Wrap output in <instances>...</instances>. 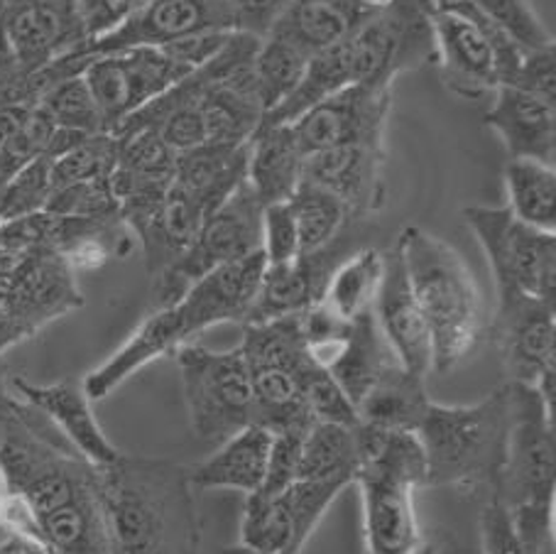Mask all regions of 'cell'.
Returning a JSON list of instances; mask_svg holds the SVG:
<instances>
[{
  "label": "cell",
  "instance_id": "11a10c76",
  "mask_svg": "<svg viewBox=\"0 0 556 554\" xmlns=\"http://www.w3.org/2000/svg\"><path fill=\"white\" fill-rule=\"evenodd\" d=\"M11 395H13V390H11V386H8L5 366H3V361H0V415H3V407L8 400H11Z\"/></svg>",
  "mask_w": 556,
  "mask_h": 554
},
{
  "label": "cell",
  "instance_id": "db71d44e",
  "mask_svg": "<svg viewBox=\"0 0 556 554\" xmlns=\"http://www.w3.org/2000/svg\"><path fill=\"white\" fill-rule=\"evenodd\" d=\"M33 109V106H30ZM27 113V109L23 106H13V109H0V148L8 140V136L15 130L17 123L23 121V116Z\"/></svg>",
  "mask_w": 556,
  "mask_h": 554
},
{
  "label": "cell",
  "instance_id": "ffe728a7",
  "mask_svg": "<svg viewBox=\"0 0 556 554\" xmlns=\"http://www.w3.org/2000/svg\"><path fill=\"white\" fill-rule=\"evenodd\" d=\"M382 255H386V267H382V280L376 302H372V314L402 366L427 378L431 374V337L427 319L412 294L397 248Z\"/></svg>",
  "mask_w": 556,
  "mask_h": 554
},
{
  "label": "cell",
  "instance_id": "4dcf8cb0",
  "mask_svg": "<svg viewBox=\"0 0 556 554\" xmlns=\"http://www.w3.org/2000/svg\"><path fill=\"white\" fill-rule=\"evenodd\" d=\"M361 466L358 425L346 427L337 423H314L304 435L300 476L306 481H341L356 483Z\"/></svg>",
  "mask_w": 556,
  "mask_h": 554
},
{
  "label": "cell",
  "instance_id": "6da1fadb",
  "mask_svg": "<svg viewBox=\"0 0 556 554\" xmlns=\"http://www.w3.org/2000/svg\"><path fill=\"white\" fill-rule=\"evenodd\" d=\"M0 471L54 554H113L96 466L17 395L0 415Z\"/></svg>",
  "mask_w": 556,
  "mask_h": 554
},
{
  "label": "cell",
  "instance_id": "ba28073f",
  "mask_svg": "<svg viewBox=\"0 0 556 554\" xmlns=\"http://www.w3.org/2000/svg\"><path fill=\"white\" fill-rule=\"evenodd\" d=\"M261 218L263 204L245 179L216 212L204 218L194 243L187 248L185 255L152 280L155 310L177 304L191 285L214 267L261 251Z\"/></svg>",
  "mask_w": 556,
  "mask_h": 554
},
{
  "label": "cell",
  "instance_id": "f6af8a7d",
  "mask_svg": "<svg viewBox=\"0 0 556 554\" xmlns=\"http://www.w3.org/2000/svg\"><path fill=\"white\" fill-rule=\"evenodd\" d=\"M261 238V251L267 265L290 263L300 255V234H296L290 202L263 206Z\"/></svg>",
  "mask_w": 556,
  "mask_h": 554
},
{
  "label": "cell",
  "instance_id": "2e32d148",
  "mask_svg": "<svg viewBox=\"0 0 556 554\" xmlns=\"http://www.w3.org/2000/svg\"><path fill=\"white\" fill-rule=\"evenodd\" d=\"M431 23L437 64L446 89L462 99H483L493 93L501 86L495 54L483 15L471 5V0L437 8Z\"/></svg>",
  "mask_w": 556,
  "mask_h": 554
},
{
  "label": "cell",
  "instance_id": "277c9868",
  "mask_svg": "<svg viewBox=\"0 0 556 554\" xmlns=\"http://www.w3.org/2000/svg\"><path fill=\"white\" fill-rule=\"evenodd\" d=\"M507 383L510 429L493 499L505 505L527 554H544L554 538L556 415L536 388Z\"/></svg>",
  "mask_w": 556,
  "mask_h": 554
},
{
  "label": "cell",
  "instance_id": "9a60e30c",
  "mask_svg": "<svg viewBox=\"0 0 556 554\" xmlns=\"http://www.w3.org/2000/svg\"><path fill=\"white\" fill-rule=\"evenodd\" d=\"M0 33L27 72L76 54L89 42L79 0H0Z\"/></svg>",
  "mask_w": 556,
  "mask_h": 554
},
{
  "label": "cell",
  "instance_id": "83f0119b",
  "mask_svg": "<svg viewBox=\"0 0 556 554\" xmlns=\"http://www.w3.org/2000/svg\"><path fill=\"white\" fill-rule=\"evenodd\" d=\"M204 218L206 214L197 202H191L179 189L169 187L155 212L130 228V234H136L140 241L152 280L185 255L187 248L194 243Z\"/></svg>",
  "mask_w": 556,
  "mask_h": 554
},
{
  "label": "cell",
  "instance_id": "4fadbf2b",
  "mask_svg": "<svg viewBox=\"0 0 556 554\" xmlns=\"http://www.w3.org/2000/svg\"><path fill=\"white\" fill-rule=\"evenodd\" d=\"M497 290L491 339L510 383L536 388L556 376V302L520 290Z\"/></svg>",
  "mask_w": 556,
  "mask_h": 554
},
{
  "label": "cell",
  "instance_id": "836d02e7",
  "mask_svg": "<svg viewBox=\"0 0 556 554\" xmlns=\"http://www.w3.org/2000/svg\"><path fill=\"white\" fill-rule=\"evenodd\" d=\"M309 60L312 56L290 40H282L277 35L263 37L253 60V72L265 116L296 91V86L304 79Z\"/></svg>",
  "mask_w": 556,
  "mask_h": 554
},
{
  "label": "cell",
  "instance_id": "d4e9b609",
  "mask_svg": "<svg viewBox=\"0 0 556 554\" xmlns=\"http://www.w3.org/2000/svg\"><path fill=\"white\" fill-rule=\"evenodd\" d=\"M273 435L261 425H251L226 439L204 462L189 466V479L194 489L214 491L228 489L241 493L261 491L265 481L267 456H270Z\"/></svg>",
  "mask_w": 556,
  "mask_h": 554
},
{
  "label": "cell",
  "instance_id": "bcb514c9",
  "mask_svg": "<svg viewBox=\"0 0 556 554\" xmlns=\"http://www.w3.org/2000/svg\"><path fill=\"white\" fill-rule=\"evenodd\" d=\"M309 432V429H306ZM306 432H280L273 435L270 456H267L265 481L261 486L263 495H280L285 489L296 481L300 476V456H302V442Z\"/></svg>",
  "mask_w": 556,
  "mask_h": 554
},
{
  "label": "cell",
  "instance_id": "9f6ffc18",
  "mask_svg": "<svg viewBox=\"0 0 556 554\" xmlns=\"http://www.w3.org/2000/svg\"><path fill=\"white\" fill-rule=\"evenodd\" d=\"M392 3H395V0H358V5H361L366 13L386 11V8H390Z\"/></svg>",
  "mask_w": 556,
  "mask_h": 554
},
{
  "label": "cell",
  "instance_id": "c3c4849f",
  "mask_svg": "<svg viewBox=\"0 0 556 554\" xmlns=\"http://www.w3.org/2000/svg\"><path fill=\"white\" fill-rule=\"evenodd\" d=\"M481 542L483 554H527L520 534H517L513 525L510 513L493 495L481 513Z\"/></svg>",
  "mask_w": 556,
  "mask_h": 554
},
{
  "label": "cell",
  "instance_id": "d6986e66",
  "mask_svg": "<svg viewBox=\"0 0 556 554\" xmlns=\"http://www.w3.org/2000/svg\"><path fill=\"white\" fill-rule=\"evenodd\" d=\"M8 386L13 395L50 419L93 466H109L121 456V449L105 437L96 419L93 400L86 395L79 380L64 378L56 383H33L23 376H11Z\"/></svg>",
  "mask_w": 556,
  "mask_h": 554
},
{
  "label": "cell",
  "instance_id": "52a82bcc",
  "mask_svg": "<svg viewBox=\"0 0 556 554\" xmlns=\"http://www.w3.org/2000/svg\"><path fill=\"white\" fill-rule=\"evenodd\" d=\"M181 390L194 435L211 444L255 423V393L241 349L214 351L199 343L177 349Z\"/></svg>",
  "mask_w": 556,
  "mask_h": 554
},
{
  "label": "cell",
  "instance_id": "7c38bea8",
  "mask_svg": "<svg viewBox=\"0 0 556 554\" xmlns=\"http://www.w3.org/2000/svg\"><path fill=\"white\" fill-rule=\"evenodd\" d=\"M390 109L392 84H356L302 113L290 123V130L304 155L341 146L386 148Z\"/></svg>",
  "mask_w": 556,
  "mask_h": 554
},
{
  "label": "cell",
  "instance_id": "8992f818",
  "mask_svg": "<svg viewBox=\"0 0 556 554\" xmlns=\"http://www.w3.org/2000/svg\"><path fill=\"white\" fill-rule=\"evenodd\" d=\"M363 528L368 554H412L421 532L415 491L427 486V458L415 432L358 425Z\"/></svg>",
  "mask_w": 556,
  "mask_h": 554
},
{
  "label": "cell",
  "instance_id": "f35d334b",
  "mask_svg": "<svg viewBox=\"0 0 556 554\" xmlns=\"http://www.w3.org/2000/svg\"><path fill=\"white\" fill-rule=\"evenodd\" d=\"M349 486L341 481H306L296 479L290 489H285L277 499L282 501L287 515L292 522V540L296 554H302L304 544L309 542L316 525L321 522L326 511L331 508V503L339 499L341 491H346Z\"/></svg>",
  "mask_w": 556,
  "mask_h": 554
},
{
  "label": "cell",
  "instance_id": "603a6c76",
  "mask_svg": "<svg viewBox=\"0 0 556 554\" xmlns=\"http://www.w3.org/2000/svg\"><path fill=\"white\" fill-rule=\"evenodd\" d=\"M485 126L501 136L510 158H532L554 165L556 103L503 84L493 91Z\"/></svg>",
  "mask_w": 556,
  "mask_h": 554
},
{
  "label": "cell",
  "instance_id": "3957f363",
  "mask_svg": "<svg viewBox=\"0 0 556 554\" xmlns=\"http://www.w3.org/2000/svg\"><path fill=\"white\" fill-rule=\"evenodd\" d=\"M395 248L427 319L431 370L448 374L478 347L485 329L476 277L456 248L419 226L402 228Z\"/></svg>",
  "mask_w": 556,
  "mask_h": 554
},
{
  "label": "cell",
  "instance_id": "d6a6232c",
  "mask_svg": "<svg viewBox=\"0 0 556 554\" xmlns=\"http://www.w3.org/2000/svg\"><path fill=\"white\" fill-rule=\"evenodd\" d=\"M382 267H386V255L376 248H361L353 255L343 257L326 282L321 304L341 322H351L358 314L372 310L382 280Z\"/></svg>",
  "mask_w": 556,
  "mask_h": 554
},
{
  "label": "cell",
  "instance_id": "cb8c5ba5",
  "mask_svg": "<svg viewBox=\"0 0 556 554\" xmlns=\"http://www.w3.org/2000/svg\"><path fill=\"white\" fill-rule=\"evenodd\" d=\"M395 366H402V363L382 337L372 310L358 314L346 324L337 353L326 363L329 374L353 405H358L363 395Z\"/></svg>",
  "mask_w": 556,
  "mask_h": 554
},
{
  "label": "cell",
  "instance_id": "74e56055",
  "mask_svg": "<svg viewBox=\"0 0 556 554\" xmlns=\"http://www.w3.org/2000/svg\"><path fill=\"white\" fill-rule=\"evenodd\" d=\"M116 165L118 138L113 133H96V136H86L66 155L52 160V185L56 189L76 185V181L109 179Z\"/></svg>",
  "mask_w": 556,
  "mask_h": 554
},
{
  "label": "cell",
  "instance_id": "ee69618b",
  "mask_svg": "<svg viewBox=\"0 0 556 554\" xmlns=\"http://www.w3.org/2000/svg\"><path fill=\"white\" fill-rule=\"evenodd\" d=\"M109 179L76 181V185L56 187L45 212L79 218H121L118 199L113 197Z\"/></svg>",
  "mask_w": 556,
  "mask_h": 554
},
{
  "label": "cell",
  "instance_id": "f546056e",
  "mask_svg": "<svg viewBox=\"0 0 556 554\" xmlns=\"http://www.w3.org/2000/svg\"><path fill=\"white\" fill-rule=\"evenodd\" d=\"M366 15L358 0H292L270 35L314 56L341 42Z\"/></svg>",
  "mask_w": 556,
  "mask_h": 554
},
{
  "label": "cell",
  "instance_id": "8fae6325",
  "mask_svg": "<svg viewBox=\"0 0 556 554\" xmlns=\"http://www.w3.org/2000/svg\"><path fill=\"white\" fill-rule=\"evenodd\" d=\"M187 74L191 72L160 47H132L93 56L81 72L109 133H116L123 121L169 91Z\"/></svg>",
  "mask_w": 556,
  "mask_h": 554
},
{
  "label": "cell",
  "instance_id": "f1b7e54d",
  "mask_svg": "<svg viewBox=\"0 0 556 554\" xmlns=\"http://www.w3.org/2000/svg\"><path fill=\"white\" fill-rule=\"evenodd\" d=\"M425 380L405 366L390 368L356 405L361 425L386 432H417L431 405Z\"/></svg>",
  "mask_w": 556,
  "mask_h": 554
},
{
  "label": "cell",
  "instance_id": "f5cc1de1",
  "mask_svg": "<svg viewBox=\"0 0 556 554\" xmlns=\"http://www.w3.org/2000/svg\"><path fill=\"white\" fill-rule=\"evenodd\" d=\"M412 554H462V552H458L452 534L429 532V534H421Z\"/></svg>",
  "mask_w": 556,
  "mask_h": 554
},
{
  "label": "cell",
  "instance_id": "e575fe53",
  "mask_svg": "<svg viewBox=\"0 0 556 554\" xmlns=\"http://www.w3.org/2000/svg\"><path fill=\"white\" fill-rule=\"evenodd\" d=\"M296 234H300V255L316 253L337 243L343 228L351 224L346 206L326 189L304 181L290 199Z\"/></svg>",
  "mask_w": 556,
  "mask_h": 554
},
{
  "label": "cell",
  "instance_id": "4316f807",
  "mask_svg": "<svg viewBox=\"0 0 556 554\" xmlns=\"http://www.w3.org/2000/svg\"><path fill=\"white\" fill-rule=\"evenodd\" d=\"M304 160L290 126L257 128L248 142L245 179L263 206L290 202L304 179Z\"/></svg>",
  "mask_w": 556,
  "mask_h": 554
},
{
  "label": "cell",
  "instance_id": "ab89813d",
  "mask_svg": "<svg viewBox=\"0 0 556 554\" xmlns=\"http://www.w3.org/2000/svg\"><path fill=\"white\" fill-rule=\"evenodd\" d=\"M471 5L525 52L554 42L552 33L534 13L530 0H471Z\"/></svg>",
  "mask_w": 556,
  "mask_h": 554
},
{
  "label": "cell",
  "instance_id": "7dc6e473",
  "mask_svg": "<svg viewBox=\"0 0 556 554\" xmlns=\"http://www.w3.org/2000/svg\"><path fill=\"white\" fill-rule=\"evenodd\" d=\"M532 97H540L544 101L556 103V50L554 42L540 47V50L525 52L520 70H517L513 84Z\"/></svg>",
  "mask_w": 556,
  "mask_h": 554
},
{
  "label": "cell",
  "instance_id": "e0dca14e",
  "mask_svg": "<svg viewBox=\"0 0 556 554\" xmlns=\"http://www.w3.org/2000/svg\"><path fill=\"white\" fill-rule=\"evenodd\" d=\"M386 148L341 146L306 155L304 181L326 189L346 206L351 222H363L386 206Z\"/></svg>",
  "mask_w": 556,
  "mask_h": 554
},
{
  "label": "cell",
  "instance_id": "f907efd6",
  "mask_svg": "<svg viewBox=\"0 0 556 554\" xmlns=\"http://www.w3.org/2000/svg\"><path fill=\"white\" fill-rule=\"evenodd\" d=\"M292 0H231L236 30L253 35V37H267L280 21L282 13L290 8Z\"/></svg>",
  "mask_w": 556,
  "mask_h": 554
},
{
  "label": "cell",
  "instance_id": "8d00e7d4",
  "mask_svg": "<svg viewBox=\"0 0 556 554\" xmlns=\"http://www.w3.org/2000/svg\"><path fill=\"white\" fill-rule=\"evenodd\" d=\"M37 106L52 118L56 128L86 133V136L109 133L105 130L101 111L96 106L89 86H86L81 74L64 76V79L52 84Z\"/></svg>",
  "mask_w": 556,
  "mask_h": 554
},
{
  "label": "cell",
  "instance_id": "7a4b0ae2",
  "mask_svg": "<svg viewBox=\"0 0 556 554\" xmlns=\"http://www.w3.org/2000/svg\"><path fill=\"white\" fill-rule=\"evenodd\" d=\"M96 479L113 554H201L189 466L121 454Z\"/></svg>",
  "mask_w": 556,
  "mask_h": 554
},
{
  "label": "cell",
  "instance_id": "60d3db41",
  "mask_svg": "<svg viewBox=\"0 0 556 554\" xmlns=\"http://www.w3.org/2000/svg\"><path fill=\"white\" fill-rule=\"evenodd\" d=\"M52 160L37 158L0 189V222L45 212L52 197Z\"/></svg>",
  "mask_w": 556,
  "mask_h": 554
},
{
  "label": "cell",
  "instance_id": "680465c9",
  "mask_svg": "<svg viewBox=\"0 0 556 554\" xmlns=\"http://www.w3.org/2000/svg\"><path fill=\"white\" fill-rule=\"evenodd\" d=\"M454 3H464V0H434L437 8H444V5H454Z\"/></svg>",
  "mask_w": 556,
  "mask_h": 554
},
{
  "label": "cell",
  "instance_id": "1f68e13d",
  "mask_svg": "<svg viewBox=\"0 0 556 554\" xmlns=\"http://www.w3.org/2000/svg\"><path fill=\"white\" fill-rule=\"evenodd\" d=\"M507 209L540 231H556V169L549 162L510 158L505 165Z\"/></svg>",
  "mask_w": 556,
  "mask_h": 554
},
{
  "label": "cell",
  "instance_id": "5b68a950",
  "mask_svg": "<svg viewBox=\"0 0 556 554\" xmlns=\"http://www.w3.org/2000/svg\"><path fill=\"white\" fill-rule=\"evenodd\" d=\"M507 429V383L473 405H439L431 400L415 432L427 458V486L493 495L505 462Z\"/></svg>",
  "mask_w": 556,
  "mask_h": 554
},
{
  "label": "cell",
  "instance_id": "b9f144b4",
  "mask_svg": "<svg viewBox=\"0 0 556 554\" xmlns=\"http://www.w3.org/2000/svg\"><path fill=\"white\" fill-rule=\"evenodd\" d=\"M52 118L40 106L27 109L23 121L0 148V189L11 181L17 172L30 165L33 160L42 158L54 133Z\"/></svg>",
  "mask_w": 556,
  "mask_h": 554
},
{
  "label": "cell",
  "instance_id": "ac0fdd59",
  "mask_svg": "<svg viewBox=\"0 0 556 554\" xmlns=\"http://www.w3.org/2000/svg\"><path fill=\"white\" fill-rule=\"evenodd\" d=\"M265 267L267 261L263 251H255L199 277L177 302L187 339L191 341L216 324H245L261 290Z\"/></svg>",
  "mask_w": 556,
  "mask_h": 554
},
{
  "label": "cell",
  "instance_id": "30bf717a",
  "mask_svg": "<svg viewBox=\"0 0 556 554\" xmlns=\"http://www.w3.org/2000/svg\"><path fill=\"white\" fill-rule=\"evenodd\" d=\"M81 307L76 273L60 255L37 251L15 257L0 298V356Z\"/></svg>",
  "mask_w": 556,
  "mask_h": 554
},
{
  "label": "cell",
  "instance_id": "5bb4252c",
  "mask_svg": "<svg viewBox=\"0 0 556 554\" xmlns=\"http://www.w3.org/2000/svg\"><path fill=\"white\" fill-rule=\"evenodd\" d=\"M206 30H236L231 0H150L113 30L86 42L74 56L89 62L132 47H165Z\"/></svg>",
  "mask_w": 556,
  "mask_h": 554
},
{
  "label": "cell",
  "instance_id": "44dd1931",
  "mask_svg": "<svg viewBox=\"0 0 556 554\" xmlns=\"http://www.w3.org/2000/svg\"><path fill=\"white\" fill-rule=\"evenodd\" d=\"M341 243L339 238L324 251L302 253L290 263L267 265L245 324L292 317V314H302L319 304L333 267L343 261Z\"/></svg>",
  "mask_w": 556,
  "mask_h": 554
},
{
  "label": "cell",
  "instance_id": "681fc988",
  "mask_svg": "<svg viewBox=\"0 0 556 554\" xmlns=\"http://www.w3.org/2000/svg\"><path fill=\"white\" fill-rule=\"evenodd\" d=\"M236 30H206V33H197L189 35L185 40L169 42L165 47H160L162 52L169 54L177 64L185 66L189 72H197L201 66L208 64L214 56L224 50L231 40Z\"/></svg>",
  "mask_w": 556,
  "mask_h": 554
},
{
  "label": "cell",
  "instance_id": "484cf974",
  "mask_svg": "<svg viewBox=\"0 0 556 554\" xmlns=\"http://www.w3.org/2000/svg\"><path fill=\"white\" fill-rule=\"evenodd\" d=\"M245 172L248 146H201L177 155L172 187L208 216L243 185Z\"/></svg>",
  "mask_w": 556,
  "mask_h": 554
},
{
  "label": "cell",
  "instance_id": "6f0895ef",
  "mask_svg": "<svg viewBox=\"0 0 556 554\" xmlns=\"http://www.w3.org/2000/svg\"><path fill=\"white\" fill-rule=\"evenodd\" d=\"M218 554H263V552L251 550V547H245V544L238 542V544H228V547H224Z\"/></svg>",
  "mask_w": 556,
  "mask_h": 554
},
{
  "label": "cell",
  "instance_id": "816d5d0a",
  "mask_svg": "<svg viewBox=\"0 0 556 554\" xmlns=\"http://www.w3.org/2000/svg\"><path fill=\"white\" fill-rule=\"evenodd\" d=\"M0 554H54L40 534L8 528L0 522Z\"/></svg>",
  "mask_w": 556,
  "mask_h": 554
},
{
  "label": "cell",
  "instance_id": "d590c367",
  "mask_svg": "<svg viewBox=\"0 0 556 554\" xmlns=\"http://www.w3.org/2000/svg\"><path fill=\"white\" fill-rule=\"evenodd\" d=\"M241 544L263 554H296L290 515H287L285 505L277 495H245Z\"/></svg>",
  "mask_w": 556,
  "mask_h": 554
},
{
  "label": "cell",
  "instance_id": "9c48e42d",
  "mask_svg": "<svg viewBox=\"0 0 556 554\" xmlns=\"http://www.w3.org/2000/svg\"><path fill=\"white\" fill-rule=\"evenodd\" d=\"M464 222L491 263L495 288L556 302V234L527 226L507 206H466Z\"/></svg>",
  "mask_w": 556,
  "mask_h": 554
},
{
  "label": "cell",
  "instance_id": "7402d4cb",
  "mask_svg": "<svg viewBox=\"0 0 556 554\" xmlns=\"http://www.w3.org/2000/svg\"><path fill=\"white\" fill-rule=\"evenodd\" d=\"M185 343H189V339L177 304L155 310L150 317L140 322V327L130 333L128 341L109 361H103L99 368H93L81 380L86 395L91 400L109 398L130 376H136L138 370L162 356H175L177 349L185 347Z\"/></svg>",
  "mask_w": 556,
  "mask_h": 554
},
{
  "label": "cell",
  "instance_id": "7bdbcfd3",
  "mask_svg": "<svg viewBox=\"0 0 556 554\" xmlns=\"http://www.w3.org/2000/svg\"><path fill=\"white\" fill-rule=\"evenodd\" d=\"M302 400L309 407L316 423H337L346 427L361 425L356 405L343 393L341 386L333 380L329 368L316 358L302 376Z\"/></svg>",
  "mask_w": 556,
  "mask_h": 554
}]
</instances>
